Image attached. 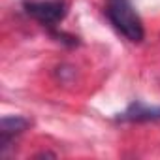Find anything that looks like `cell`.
<instances>
[{
    "label": "cell",
    "instance_id": "1",
    "mask_svg": "<svg viewBox=\"0 0 160 160\" xmlns=\"http://www.w3.org/2000/svg\"><path fill=\"white\" fill-rule=\"evenodd\" d=\"M106 17L113 28L128 42H141L145 36L143 21L130 0H106Z\"/></svg>",
    "mask_w": 160,
    "mask_h": 160
},
{
    "label": "cell",
    "instance_id": "2",
    "mask_svg": "<svg viewBox=\"0 0 160 160\" xmlns=\"http://www.w3.org/2000/svg\"><path fill=\"white\" fill-rule=\"evenodd\" d=\"M23 8L28 17L43 27H57L66 15V4L62 0H27Z\"/></svg>",
    "mask_w": 160,
    "mask_h": 160
},
{
    "label": "cell",
    "instance_id": "3",
    "mask_svg": "<svg viewBox=\"0 0 160 160\" xmlns=\"http://www.w3.org/2000/svg\"><path fill=\"white\" fill-rule=\"evenodd\" d=\"M28 126H30V121L25 119V117H19V115H15V117H4L2 122H0V136H2L0 151L6 152V149L10 147L12 139L15 136H19L21 132H25Z\"/></svg>",
    "mask_w": 160,
    "mask_h": 160
},
{
    "label": "cell",
    "instance_id": "4",
    "mask_svg": "<svg viewBox=\"0 0 160 160\" xmlns=\"http://www.w3.org/2000/svg\"><path fill=\"white\" fill-rule=\"evenodd\" d=\"M119 121H160V108H147L138 102L132 104L124 113H121Z\"/></svg>",
    "mask_w": 160,
    "mask_h": 160
}]
</instances>
